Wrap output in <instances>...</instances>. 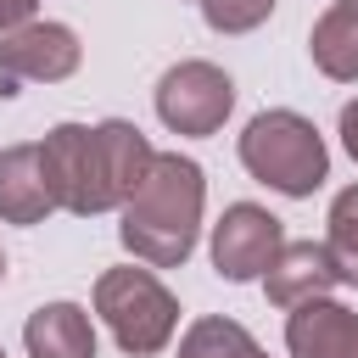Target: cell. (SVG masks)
I'll list each match as a JSON object with an SVG mask.
<instances>
[{
    "label": "cell",
    "mask_w": 358,
    "mask_h": 358,
    "mask_svg": "<svg viewBox=\"0 0 358 358\" xmlns=\"http://www.w3.org/2000/svg\"><path fill=\"white\" fill-rule=\"evenodd\" d=\"M336 134H341V151L358 162V95L341 106V123H336Z\"/></svg>",
    "instance_id": "e0dca14e"
},
{
    "label": "cell",
    "mask_w": 358,
    "mask_h": 358,
    "mask_svg": "<svg viewBox=\"0 0 358 358\" xmlns=\"http://www.w3.org/2000/svg\"><path fill=\"white\" fill-rule=\"evenodd\" d=\"M201 207H207L201 162L179 157V151H157V162L140 179V190L117 207V241L145 268H179L196 252Z\"/></svg>",
    "instance_id": "7a4b0ae2"
},
{
    "label": "cell",
    "mask_w": 358,
    "mask_h": 358,
    "mask_svg": "<svg viewBox=\"0 0 358 358\" xmlns=\"http://www.w3.org/2000/svg\"><path fill=\"white\" fill-rule=\"evenodd\" d=\"M263 347L252 341V330L241 319H224V313H201L185 324L179 336V352L173 358H257Z\"/></svg>",
    "instance_id": "4fadbf2b"
},
{
    "label": "cell",
    "mask_w": 358,
    "mask_h": 358,
    "mask_svg": "<svg viewBox=\"0 0 358 358\" xmlns=\"http://www.w3.org/2000/svg\"><path fill=\"white\" fill-rule=\"evenodd\" d=\"M308 56L324 78L358 84V0H330L308 34Z\"/></svg>",
    "instance_id": "7c38bea8"
},
{
    "label": "cell",
    "mask_w": 358,
    "mask_h": 358,
    "mask_svg": "<svg viewBox=\"0 0 358 358\" xmlns=\"http://www.w3.org/2000/svg\"><path fill=\"white\" fill-rule=\"evenodd\" d=\"M28 358H95V319L78 302H39L22 324Z\"/></svg>",
    "instance_id": "30bf717a"
},
{
    "label": "cell",
    "mask_w": 358,
    "mask_h": 358,
    "mask_svg": "<svg viewBox=\"0 0 358 358\" xmlns=\"http://www.w3.org/2000/svg\"><path fill=\"white\" fill-rule=\"evenodd\" d=\"M151 95H157L162 129H168V134H190V140L218 134V129L229 123V112H235V78H229L218 62H201V56L173 62V67L157 78Z\"/></svg>",
    "instance_id": "5b68a950"
},
{
    "label": "cell",
    "mask_w": 358,
    "mask_h": 358,
    "mask_svg": "<svg viewBox=\"0 0 358 358\" xmlns=\"http://www.w3.org/2000/svg\"><path fill=\"white\" fill-rule=\"evenodd\" d=\"M196 6H201V22L213 34H252L274 17L280 0H196Z\"/></svg>",
    "instance_id": "9a60e30c"
},
{
    "label": "cell",
    "mask_w": 358,
    "mask_h": 358,
    "mask_svg": "<svg viewBox=\"0 0 358 358\" xmlns=\"http://www.w3.org/2000/svg\"><path fill=\"white\" fill-rule=\"evenodd\" d=\"M341 280H336V268H330V257H324V241H285L280 252H274V263H268V274H263V296L274 302V308H302V302H313V296H330Z\"/></svg>",
    "instance_id": "9c48e42d"
},
{
    "label": "cell",
    "mask_w": 358,
    "mask_h": 358,
    "mask_svg": "<svg viewBox=\"0 0 358 358\" xmlns=\"http://www.w3.org/2000/svg\"><path fill=\"white\" fill-rule=\"evenodd\" d=\"M34 11H39V0H0V39L17 34L22 22H34Z\"/></svg>",
    "instance_id": "2e32d148"
},
{
    "label": "cell",
    "mask_w": 358,
    "mask_h": 358,
    "mask_svg": "<svg viewBox=\"0 0 358 358\" xmlns=\"http://www.w3.org/2000/svg\"><path fill=\"white\" fill-rule=\"evenodd\" d=\"M241 168L257 179V185H268V190H280V196H291V201H302V196H313L324 179H330V145H324V134L302 117V112H291V106H268V112H257L246 129H241Z\"/></svg>",
    "instance_id": "3957f363"
},
{
    "label": "cell",
    "mask_w": 358,
    "mask_h": 358,
    "mask_svg": "<svg viewBox=\"0 0 358 358\" xmlns=\"http://www.w3.org/2000/svg\"><path fill=\"white\" fill-rule=\"evenodd\" d=\"M56 213L45 173H39V140L0 151V224H45Z\"/></svg>",
    "instance_id": "8fae6325"
},
{
    "label": "cell",
    "mask_w": 358,
    "mask_h": 358,
    "mask_svg": "<svg viewBox=\"0 0 358 358\" xmlns=\"http://www.w3.org/2000/svg\"><path fill=\"white\" fill-rule=\"evenodd\" d=\"M285 352L291 358H358V313L336 296H313L285 313Z\"/></svg>",
    "instance_id": "ba28073f"
},
{
    "label": "cell",
    "mask_w": 358,
    "mask_h": 358,
    "mask_svg": "<svg viewBox=\"0 0 358 358\" xmlns=\"http://www.w3.org/2000/svg\"><path fill=\"white\" fill-rule=\"evenodd\" d=\"M0 280H6V252H0Z\"/></svg>",
    "instance_id": "ac0fdd59"
},
{
    "label": "cell",
    "mask_w": 358,
    "mask_h": 358,
    "mask_svg": "<svg viewBox=\"0 0 358 358\" xmlns=\"http://www.w3.org/2000/svg\"><path fill=\"white\" fill-rule=\"evenodd\" d=\"M324 257H330L336 280L358 291V185L336 190V201H330V218H324Z\"/></svg>",
    "instance_id": "5bb4252c"
},
{
    "label": "cell",
    "mask_w": 358,
    "mask_h": 358,
    "mask_svg": "<svg viewBox=\"0 0 358 358\" xmlns=\"http://www.w3.org/2000/svg\"><path fill=\"white\" fill-rule=\"evenodd\" d=\"M0 358H6V347H0Z\"/></svg>",
    "instance_id": "d6986e66"
},
{
    "label": "cell",
    "mask_w": 358,
    "mask_h": 358,
    "mask_svg": "<svg viewBox=\"0 0 358 358\" xmlns=\"http://www.w3.org/2000/svg\"><path fill=\"white\" fill-rule=\"evenodd\" d=\"M257 358H263V352H257Z\"/></svg>",
    "instance_id": "ffe728a7"
},
{
    "label": "cell",
    "mask_w": 358,
    "mask_h": 358,
    "mask_svg": "<svg viewBox=\"0 0 358 358\" xmlns=\"http://www.w3.org/2000/svg\"><path fill=\"white\" fill-rule=\"evenodd\" d=\"M84 62V45L67 22L34 17L17 34L0 39V95H17V84H62Z\"/></svg>",
    "instance_id": "8992f818"
},
{
    "label": "cell",
    "mask_w": 358,
    "mask_h": 358,
    "mask_svg": "<svg viewBox=\"0 0 358 358\" xmlns=\"http://www.w3.org/2000/svg\"><path fill=\"white\" fill-rule=\"evenodd\" d=\"M90 302H95V319L112 330V341L129 358H151V352H162L179 336V302H173V291L145 263L106 268L95 280Z\"/></svg>",
    "instance_id": "277c9868"
},
{
    "label": "cell",
    "mask_w": 358,
    "mask_h": 358,
    "mask_svg": "<svg viewBox=\"0 0 358 358\" xmlns=\"http://www.w3.org/2000/svg\"><path fill=\"white\" fill-rule=\"evenodd\" d=\"M280 246H285V224L257 201H229L224 218L213 224V268L229 285L263 280Z\"/></svg>",
    "instance_id": "52a82bcc"
},
{
    "label": "cell",
    "mask_w": 358,
    "mask_h": 358,
    "mask_svg": "<svg viewBox=\"0 0 358 358\" xmlns=\"http://www.w3.org/2000/svg\"><path fill=\"white\" fill-rule=\"evenodd\" d=\"M157 145L129 123V117H101V123H56L39 140V173L56 201V213L95 218L117 213L140 179L151 173Z\"/></svg>",
    "instance_id": "6da1fadb"
}]
</instances>
